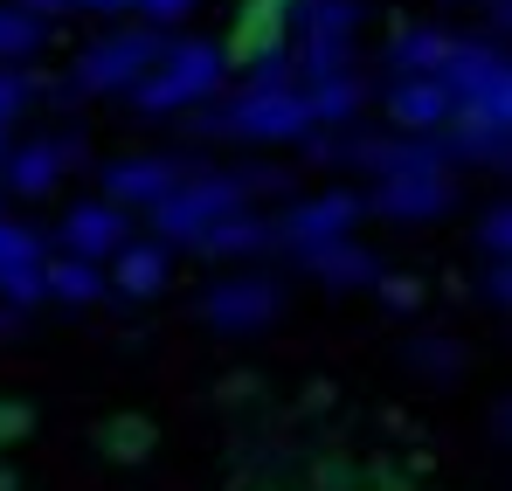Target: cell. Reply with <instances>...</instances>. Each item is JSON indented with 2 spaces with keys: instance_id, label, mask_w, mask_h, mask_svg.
Listing matches in <instances>:
<instances>
[{
  "instance_id": "24",
  "label": "cell",
  "mask_w": 512,
  "mask_h": 491,
  "mask_svg": "<svg viewBox=\"0 0 512 491\" xmlns=\"http://www.w3.org/2000/svg\"><path fill=\"white\" fill-rule=\"evenodd\" d=\"M104 443H111V450H146V443H153V429H146V422H118Z\"/></svg>"
},
{
  "instance_id": "7",
  "label": "cell",
  "mask_w": 512,
  "mask_h": 491,
  "mask_svg": "<svg viewBox=\"0 0 512 491\" xmlns=\"http://www.w3.org/2000/svg\"><path fill=\"white\" fill-rule=\"evenodd\" d=\"M284 312V291L270 284V277H222L215 291H201V319L215 332H256V326H270Z\"/></svg>"
},
{
  "instance_id": "5",
  "label": "cell",
  "mask_w": 512,
  "mask_h": 491,
  "mask_svg": "<svg viewBox=\"0 0 512 491\" xmlns=\"http://www.w3.org/2000/svg\"><path fill=\"white\" fill-rule=\"evenodd\" d=\"M160 49H167L160 28H118V35H104L97 49L77 56V90H132L160 63Z\"/></svg>"
},
{
  "instance_id": "16",
  "label": "cell",
  "mask_w": 512,
  "mask_h": 491,
  "mask_svg": "<svg viewBox=\"0 0 512 491\" xmlns=\"http://www.w3.org/2000/svg\"><path fill=\"white\" fill-rule=\"evenodd\" d=\"M111 284H118L125 298H153V291L167 284V243H118Z\"/></svg>"
},
{
  "instance_id": "19",
  "label": "cell",
  "mask_w": 512,
  "mask_h": 491,
  "mask_svg": "<svg viewBox=\"0 0 512 491\" xmlns=\"http://www.w3.org/2000/svg\"><path fill=\"white\" fill-rule=\"evenodd\" d=\"M305 97V111H312V125H346L353 111H360V97H367V83L353 77H326V83H312V90H298Z\"/></svg>"
},
{
  "instance_id": "21",
  "label": "cell",
  "mask_w": 512,
  "mask_h": 491,
  "mask_svg": "<svg viewBox=\"0 0 512 491\" xmlns=\"http://www.w3.org/2000/svg\"><path fill=\"white\" fill-rule=\"evenodd\" d=\"M478 236H485V256H492V263H506V236H512V215H506V201H499V208H485V229H478Z\"/></svg>"
},
{
  "instance_id": "12",
  "label": "cell",
  "mask_w": 512,
  "mask_h": 491,
  "mask_svg": "<svg viewBox=\"0 0 512 491\" xmlns=\"http://www.w3.org/2000/svg\"><path fill=\"white\" fill-rule=\"evenodd\" d=\"M381 104H388V118H395L409 139H429L436 125H450V97H443L436 77H395Z\"/></svg>"
},
{
  "instance_id": "29",
  "label": "cell",
  "mask_w": 512,
  "mask_h": 491,
  "mask_svg": "<svg viewBox=\"0 0 512 491\" xmlns=\"http://www.w3.org/2000/svg\"><path fill=\"white\" fill-rule=\"evenodd\" d=\"M0 173H7V153H0Z\"/></svg>"
},
{
  "instance_id": "3",
  "label": "cell",
  "mask_w": 512,
  "mask_h": 491,
  "mask_svg": "<svg viewBox=\"0 0 512 491\" xmlns=\"http://www.w3.org/2000/svg\"><path fill=\"white\" fill-rule=\"evenodd\" d=\"M360 28V0H291V70H305L312 83L346 77V49Z\"/></svg>"
},
{
  "instance_id": "20",
  "label": "cell",
  "mask_w": 512,
  "mask_h": 491,
  "mask_svg": "<svg viewBox=\"0 0 512 491\" xmlns=\"http://www.w3.org/2000/svg\"><path fill=\"white\" fill-rule=\"evenodd\" d=\"M42 35H49V21H35V14H21V7H0V63L35 56V49H42Z\"/></svg>"
},
{
  "instance_id": "27",
  "label": "cell",
  "mask_w": 512,
  "mask_h": 491,
  "mask_svg": "<svg viewBox=\"0 0 512 491\" xmlns=\"http://www.w3.org/2000/svg\"><path fill=\"white\" fill-rule=\"evenodd\" d=\"M21 14H35V21H56V14H70V0H21Z\"/></svg>"
},
{
  "instance_id": "9",
  "label": "cell",
  "mask_w": 512,
  "mask_h": 491,
  "mask_svg": "<svg viewBox=\"0 0 512 491\" xmlns=\"http://www.w3.org/2000/svg\"><path fill=\"white\" fill-rule=\"evenodd\" d=\"M443 208H450V173L443 166H429V173H388L374 187V215H388V222H429Z\"/></svg>"
},
{
  "instance_id": "17",
  "label": "cell",
  "mask_w": 512,
  "mask_h": 491,
  "mask_svg": "<svg viewBox=\"0 0 512 491\" xmlns=\"http://www.w3.org/2000/svg\"><path fill=\"white\" fill-rule=\"evenodd\" d=\"M42 298L90 305V298H104V270L84 263V256H56V263H42Z\"/></svg>"
},
{
  "instance_id": "15",
  "label": "cell",
  "mask_w": 512,
  "mask_h": 491,
  "mask_svg": "<svg viewBox=\"0 0 512 491\" xmlns=\"http://www.w3.org/2000/svg\"><path fill=\"white\" fill-rule=\"evenodd\" d=\"M450 42L457 35H443V28H423V21H409L395 42H388V70L395 77H436V63L450 56Z\"/></svg>"
},
{
  "instance_id": "10",
  "label": "cell",
  "mask_w": 512,
  "mask_h": 491,
  "mask_svg": "<svg viewBox=\"0 0 512 491\" xmlns=\"http://www.w3.org/2000/svg\"><path fill=\"white\" fill-rule=\"evenodd\" d=\"M0 298L14 312L42 298V236L21 222H0Z\"/></svg>"
},
{
  "instance_id": "28",
  "label": "cell",
  "mask_w": 512,
  "mask_h": 491,
  "mask_svg": "<svg viewBox=\"0 0 512 491\" xmlns=\"http://www.w3.org/2000/svg\"><path fill=\"white\" fill-rule=\"evenodd\" d=\"M70 7H90V14H125V0H70Z\"/></svg>"
},
{
  "instance_id": "1",
  "label": "cell",
  "mask_w": 512,
  "mask_h": 491,
  "mask_svg": "<svg viewBox=\"0 0 512 491\" xmlns=\"http://www.w3.org/2000/svg\"><path fill=\"white\" fill-rule=\"evenodd\" d=\"M250 187H277V173H194V180H180L167 201L153 208V243H187L194 249L215 222L243 215Z\"/></svg>"
},
{
  "instance_id": "25",
  "label": "cell",
  "mask_w": 512,
  "mask_h": 491,
  "mask_svg": "<svg viewBox=\"0 0 512 491\" xmlns=\"http://www.w3.org/2000/svg\"><path fill=\"white\" fill-rule=\"evenodd\" d=\"M21 429H28V409H21V402H0V443L21 436Z\"/></svg>"
},
{
  "instance_id": "22",
  "label": "cell",
  "mask_w": 512,
  "mask_h": 491,
  "mask_svg": "<svg viewBox=\"0 0 512 491\" xmlns=\"http://www.w3.org/2000/svg\"><path fill=\"white\" fill-rule=\"evenodd\" d=\"M21 104H28V77L0 70V125H14V118H21Z\"/></svg>"
},
{
  "instance_id": "26",
  "label": "cell",
  "mask_w": 512,
  "mask_h": 491,
  "mask_svg": "<svg viewBox=\"0 0 512 491\" xmlns=\"http://www.w3.org/2000/svg\"><path fill=\"white\" fill-rule=\"evenodd\" d=\"M416 298H423V291H416V284H409V277H388V305H395V312H409V305H416Z\"/></svg>"
},
{
  "instance_id": "14",
  "label": "cell",
  "mask_w": 512,
  "mask_h": 491,
  "mask_svg": "<svg viewBox=\"0 0 512 491\" xmlns=\"http://www.w3.org/2000/svg\"><path fill=\"white\" fill-rule=\"evenodd\" d=\"M305 270H312L326 291H367V284L381 277V256L367 243H333V249H319V256H305Z\"/></svg>"
},
{
  "instance_id": "8",
  "label": "cell",
  "mask_w": 512,
  "mask_h": 491,
  "mask_svg": "<svg viewBox=\"0 0 512 491\" xmlns=\"http://www.w3.org/2000/svg\"><path fill=\"white\" fill-rule=\"evenodd\" d=\"M180 180H187V173H180V160H167V153H132V160L104 166V194H111V208H160Z\"/></svg>"
},
{
  "instance_id": "6",
  "label": "cell",
  "mask_w": 512,
  "mask_h": 491,
  "mask_svg": "<svg viewBox=\"0 0 512 491\" xmlns=\"http://www.w3.org/2000/svg\"><path fill=\"white\" fill-rule=\"evenodd\" d=\"M360 215H367L360 194H312V201H298V208H291L284 222H270V229H277V243H291L298 256H319V249H333V243H353Z\"/></svg>"
},
{
  "instance_id": "23",
  "label": "cell",
  "mask_w": 512,
  "mask_h": 491,
  "mask_svg": "<svg viewBox=\"0 0 512 491\" xmlns=\"http://www.w3.org/2000/svg\"><path fill=\"white\" fill-rule=\"evenodd\" d=\"M125 7H139V14H146V28H153V21H180L194 0H125Z\"/></svg>"
},
{
  "instance_id": "4",
  "label": "cell",
  "mask_w": 512,
  "mask_h": 491,
  "mask_svg": "<svg viewBox=\"0 0 512 491\" xmlns=\"http://www.w3.org/2000/svg\"><path fill=\"white\" fill-rule=\"evenodd\" d=\"M208 132H215V139H256V146H270V139L312 132V111H305L298 90H236V97L208 118Z\"/></svg>"
},
{
  "instance_id": "2",
  "label": "cell",
  "mask_w": 512,
  "mask_h": 491,
  "mask_svg": "<svg viewBox=\"0 0 512 491\" xmlns=\"http://www.w3.org/2000/svg\"><path fill=\"white\" fill-rule=\"evenodd\" d=\"M215 83H222V49H215V42H167L160 63L132 83L125 97H132L139 111L167 118V111H187V104L215 97Z\"/></svg>"
},
{
  "instance_id": "11",
  "label": "cell",
  "mask_w": 512,
  "mask_h": 491,
  "mask_svg": "<svg viewBox=\"0 0 512 491\" xmlns=\"http://www.w3.org/2000/svg\"><path fill=\"white\" fill-rule=\"evenodd\" d=\"M118 243H132L125 236V208H111V201H77L70 215H63V256H118Z\"/></svg>"
},
{
  "instance_id": "18",
  "label": "cell",
  "mask_w": 512,
  "mask_h": 491,
  "mask_svg": "<svg viewBox=\"0 0 512 491\" xmlns=\"http://www.w3.org/2000/svg\"><path fill=\"white\" fill-rule=\"evenodd\" d=\"M270 243H277L270 222H256V215H229V222H215L194 249H201V256H263Z\"/></svg>"
},
{
  "instance_id": "13",
  "label": "cell",
  "mask_w": 512,
  "mask_h": 491,
  "mask_svg": "<svg viewBox=\"0 0 512 491\" xmlns=\"http://www.w3.org/2000/svg\"><path fill=\"white\" fill-rule=\"evenodd\" d=\"M70 160H77V146H70V139H35V146H21V153H7L0 187H14V194L42 201V194L63 180V166H70Z\"/></svg>"
}]
</instances>
